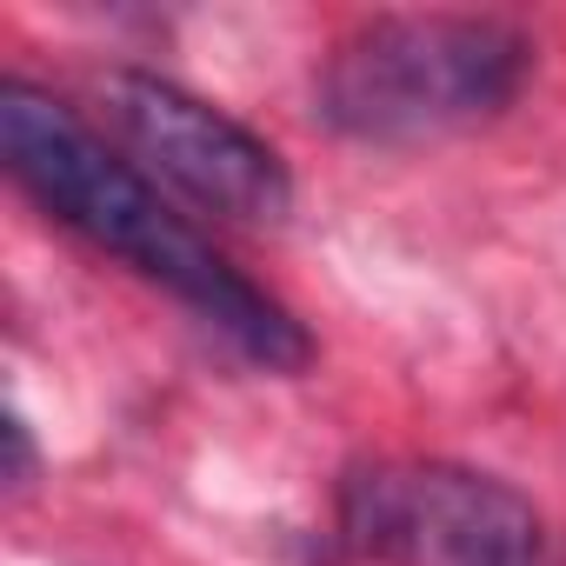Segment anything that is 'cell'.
Instances as JSON below:
<instances>
[{"label": "cell", "instance_id": "1", "mask_svg": "<svg viewBox=\"0 0 566 566\" xmlns=\"http://www.w3.org/2000/svg\"><path fill=\"white\" fill-rule=\"evenodd\" d=\"M0 154L8 174L81 240L127 260L140 280L167 287L193 321H207L233 354L266 374H301L314 360L307 327L187 220L174 200L94 127H81L54 94L8 81L0 87Z\"/></svg>", "mask_w": 566, "mask_h": 566}, {"label": "cell", "instance_id": "3", "mask_svg": "<svg viewBox=\"0 0 566 566\" xmlns=\"http://www.w3.org/2000/svg\"><path fill=\"white\" fill-rule=\"evenodd\" d=\"M334 539L367 566H546L533 500L453 460H374L340 480Z\"/></svg>", "mask_w": 566, "mask_h": 566}, {"label": "cell", "instance_id": "4", "mask_svg": "<svg viewBox=\"0 0 566 566\" xmlns=\"http://www.w3.org/2000/svg\"><path fill=\"white\" fill-rule=\"evenodd\" d=\"M101 107H107V134L114 147L160 187L180 193L200 213H220L233 227H280L294 213V174L253 127H240L233 114H220L213 101L120 67L101 81Z\"/></svg>", "mask_w": 566, "mask_h": 566}, {"label": "cell", "instance_id": "2", "mask_svg": "<svg viewBox=\"0 0 566 566\" xmlns=\"http://www.w3.org/2000/svg\"><path fill=\"white\" fill-rule=\"evenodd\" d=\"M533 74V41L493 14H380L321 67V120L340 140L420 147L500 120Z\"/></svg>", "mask_w": 566, "mask_h": 566}]
</instances>
